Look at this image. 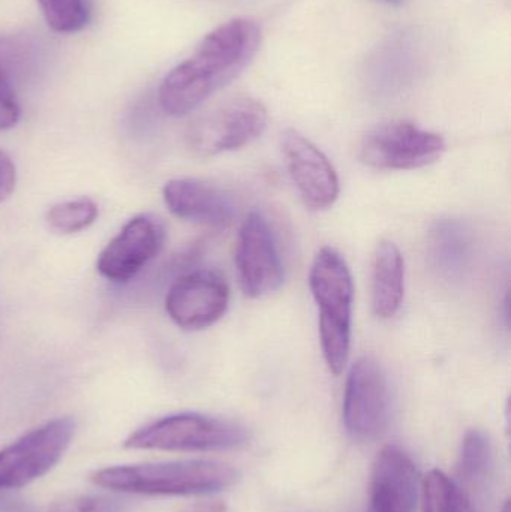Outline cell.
<instances>
[{"mask_svg":"<svg viewBox=\"0 0 511 512\" xmlns=\"http://www.w3.org/2000/svg\"><path fill=\"white\" fill-rule=\"evenodd\" d=\"M260 27L246 18H236L216 27L198 45L195 53L162 81V110L182 117L200 107L213 93L236 80L260 48Z\"/></svg>","mask_w":511,"mask_h":512,"instance_id":"cell-1","label":"cell"},{"mask_svg":"<svg viewBox=\"0 0 511 512\" xmlns=\"http://www.w3.org/2000/svg\"><path fill=\"white\" fill-rule=\"evenodd\" d=\"M239 478L237 469L213 460L114 466L92 475L102 489L147 496L209 495L230 489Z\"/></svg>","mask_w":511,"mask_h":512,"instance_id":"cell-2","label":"cell"},{"mask_svg":"<svg viewBox=\"0 0 511 512\" xmlns=\"http://www.w3.org/2000/svg\"><path fill=\"white\" fill-rule=\"evenodd\" d=\"M309 286L320 309V340L333 375H341L350 357L353 276L344 256L323 248L312 262Z\"/></svg>","mask_w":511,"mask_h":512,"instance_id":"cell-3","label":"cell"},{"mask_svg":"<svg viewBox=\"0 0 511 512\" xmlns=\"http://www.w3.org/2000/svg\"><path fill=\"white\" fill-rule=\"evenodd\" d=\"M249 433L239 423L209 415H170L129 435L123 447L129 450L209 453L234 450L248 444Z\"/></svg>","mask_w":511,"mask_h":512,"instance_id":"cell-4","label":"cell"},{"mask_svg":"<svg viewBox=\"0 0 511 512\" xmlns=\"http://www.w3.org/2000/svg\"><path fill=\"white\" fill-rule=\"evenodd\" d=\"M269 114L258 99H231L195 120L186 132V146L198 158L242 149L267 128Z\"/></svg>","mask_w":511,"mask_h":512,"instance_id":"cell-5","label":"cell"},{"mask_svg":"<svg viewBox=\"0 0 511 512\" xmlns=\"http://www.w3.org/2000/svg\"><path fill=\"white\" fill-rule=\"evenodd\" d=\"M75 421L60 417L30 430L0 451V492L18 490L47 475L68 451Z\"/></svg>","mask_w":511,"mask_h":512,"instance_id":"cell-6","label":"cell"},{"mask_svg":"<svg viewBox=\"0 0 511 512\" xmlns=\"http://www.w3.org/2000/svg\"><path fill=\"white\" fill-rule=\"evenodd\" d=\"M446 152V140L405 120L381 123L360 143L363 164L378 170H417L435 164Z\"/></svg>","mask_w":511,"mask_h":512,"instance_id":"cell-7","label":"cell"},{"mask_svg":"<svg viewBox=\"0 0 511 512\" xmlns=\"http://www.w3.org/2000/svg\"><path fill=\"white\" fill-rule=\"evenodd\" d=\"M342 412L345 429L354 441H374L386 430L390 418L389 382L375 358L362 357L351 367Z\"/></svg>","mask_w":511,"mask_h":512,"instance_id":"cell-8","label":"cell"},{"mask_svg":"<svg viewBox=\"0 0 511 512\" xmlns=\"http://www.w3.org/2000/svg\"><path fill=\"white\" fill-rule=\"evenodd\" d=\"M236 267L240 286L248 297H266L278 291L284 283V264L275 234L260 212H252L240 228Z\"/></svg>","mask_w":511,"mask_h":512,"instance_id":"cell-9","label":"cell"},{"mask_svg":"<svg viewBox=\"0 0 511 512\" xmlns=\"http://www.w3.org/2000/svg\"><path fill=\"white\" fill-rule=\"evenodd\" d=\"M230 286L218 271L195 270L168 289L165 309L183 330H204L225 315Z\"/></svg>","mask_w":511,"mask_h":512,"instance_id":"cell-10","label":"cell"},{"mask_svg":"<svg viewBox=\"0 0 511 512\" xmlns=\"http://www.w3.org/2000/svg\"><path fill=\"white\" fill-rule=\"evenodd\" d=\"M281 149L288 174L306 206L330 209L339 197V179L329 158L294 129L282 134Z\"/></svg>","mask_w":511,"mask_h":512,"instance_id":"cell-11","label":"cell"},{"mask_svg":"<svg viewBox=\"0 0 511 512\" xmlns=\"http://www.w3.org/2000/svg\"><path fill=\"white\" fill-rule=\"evenodd\" d=\"M164 242L161 219L153 215L135 216L105 246L98 258V271L111 282H129L161 252Z\"/></svg>","mask_w":511,"mask_h":512,"instance_id":"cell-12","label":"cell"},{"mask_svg":"<svg viewBox=\"0 0 511 512\" xmlns=\"http://www.w3.org/2000/svg\"><path fill=\"white\" fill-rule=\"evenodd\" d=\"M419 504V474L401 448L381 450L372 468L368 512H416Z\"/></svg>","mask_w":511,"mask_h":512,"instance_id":"cell-13","label":"cell"},{"mask_svg":"<svg viewBox=\"0 0 511 512\" xmlns=\"http://www.w3.org/2000/svg\"><path fill=\"white\" fill-rule=\"evenodd\" d=\"M164 201L176 218L215 230H225L236 218L230 194L203 180H170L164 186Z\"/></svg>","mask_w":511,"mask_h":512,"instance_id":"cell-14","label":"cell"},{"mask_svg":"<svg viewBox=\"0 0 511 512\" xmlns=\"http://www.w3.org/2000/svg\"><path fill=\"white\" fill-rule=\"evenodd\" d=\"M405 262L395 243H378L372 259L371 303L375 315L390 319L399 312L404 300Z\"/></svg>","mask_w":511,"mask_h":512,"instance_id":"cell-15","label":"cell"},{"mask_svg":"<svg viewBox=\"0 0 511 512\" xmlns=\"http://www.w3.org/2000/svg\"><path fill=\"white\" fill-rule=\"evenodd\" d=\"M423 512H476L461 487L434 469L423 480Z\"/></svg>","mask_w":511,"mask_h":512,"instance_id":"cell-16","label":"cell"},{"mask_svg":"<svg viewBox=\"0 0 511 512\" xmlns=\"http://www.w3.org/2000/svg\"><path fill=\"white\" fill-rule=\"evenodd\" d=\"M432 248L438 265L447 273H455L464 267L470 243L461 225L456 222H443L434 231Z\"/></svg>","mask_w":511,"mask_h":512,"instance_id":"cell-17","label":"cell"},{"mask_svg":"<svg viewBox=\"0 0 511 512\" xmlns=\"http://www.w3.org/2000/svg\"><path fill=\"white\" fill-rule=\"evenodd\" d=\"M99 209L90 198L65 201L56 204L47 212V224L51 230L60 234H75L95 224Z\"/></svg>","mask_w":511,"mask_h":512,"instance_id":"cell-18","label":"cell"},{"mask_svg":"<svg viewBox=\"0 0 511 512\" xmlns=\"http://www.w3.org/2000/svg\"><path fill=\"white\" fill-rule=\"evenodd\" d=\"M492 447L486 433L482 430H470L462 441L459 457V477L467 483L482 480L491 466Z\"/></svg>","mask_w":511,"mask_h":512,"instance_id":"cell-19","label":"cell"},{"mask_svg":"<svg viewBox=\"0 0 511 512\" xmlns=\"http://www.w3.org/2000/svg\"><path fill=\"white\" fill-rule=\"evenodd\" d=\"M48 26L56 32H78L89 21L87 0H38Z\"/></svg>","mask_w":511,"mask_h":512,"instance_id":"cell-20","label":"cell"},{"mask_svg":"<svg viewBox=\"0 0 511 512\" xmlns=\"http://www.w3.org/2000/svg\"><path fill=\"white\" fill-rule=\"evenodd\" d=\"M35 59L33 44L23 36H0V83H14Z\"/></svg>","mask_w":511,"mask_h":512,"instance_id":"cell-21","label":"cell"},{"mask_svg":"<svg viewBox=\"0 0 511 512\" xmlns=\"http://www.w3.org/2000/svg\"><path fill=\"white\" fill-rule=\"evenodd\" d=\"M20 120V105L15 96L14 86L0 83V131L14 128Z\"/></svg>","mask_w":511,"mask_h":512,"instance_id":"cell-22","label":"cell"},{"mask_svg":"<svg viewBox=\"0 0 511 512\" xmlns=\"http://www.w3.org/2000/svg\"><path fill=\"white\" fill-rule=\"evenodd\" d=\"M62 512H120L119 505L110 499L96 498H81L71 504L63 505Z\"/></svg>","mask_w":511,"mask_h":512,"instance_id":"cell-23","label":"cell"},{"mask_svg":"<svg viewBox=\"0 0 511 512\" xmlns=\"http://www.w3.org/2000/svg\"><path fill=\"white\" fill-rule=\"evenodd\" d=\"M17 185V170L8 153L0 150V203L14 192Z\"/></svg>","mask_w":511,"mask_h":512,"instance_id":"cell-24","label":"cell"},{"mask_svg":"<svg viewBox=\"0 0 511 512\" xmlns=\"http://www.w3.org/2000/svg\"><path fill=\"white\" fill-rule=\"evenodd\" d=\"M179 512H227V505L224 502H198V504L189 505Z\"/></svg>","mask_w":511,"mask_h":512,"instance_id":"cell-25","label":"cell"},{"mask_svg":"<svg viewBox=\"0 0 511 512\" xmlns=\"http://www.w3.org/2000/svg\"><path fill=\"white\" fill-rule=\"evenodd\" d=\"M380 2L387 3V5L399 6L404 3V0H380Z\"/></svg>","mask_w":511,"mask_h":512,"instance_id":"cell-26","label":"cell"},{"mask_svg":"<svg viewBox=\"0 0 511 512\" xmlns=\"http://www.w3.org/2000/svg\"><path fill=\"white\" fill-rule=\"evenodd\" d=\"M503 512H510V504H509V502H506V505H504Z\"/></svg>","mask_w":511,"mask_h":512,"instance_id":"cell-27","label":"cell"}]
</instances>
